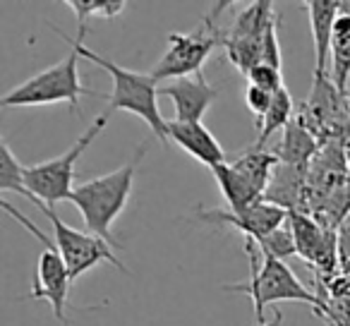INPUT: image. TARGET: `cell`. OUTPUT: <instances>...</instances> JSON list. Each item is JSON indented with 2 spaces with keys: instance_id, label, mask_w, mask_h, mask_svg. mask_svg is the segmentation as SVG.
I'll return each mask as SVG.
<instances>
[{
  "instance_id": "277c9868",
  "label": "cell",
  "mask_w": 350,
  "mask_h": 326,
  "mask_svg": "<svg viewBox=\"0 0 350 326\" xmlns=\"http://www.w3.org/2000/svg\"><path fill=\"white\" fill-rule=\"evenodd\" d=\"M79 55L77 51H70V55L41 72L31 74L20 87L10 89L3 96V108H34V106H53V103H68L72 111L79 113V98L82 96H101L94 89H87L79 82Z\"/></svg>"
},
{
  "instance_id": "4316f807",
  "label": "cell",
  "mask_w": 350,
  "mask_h": 326,
  "mask_svg": "<svg viewBox=\"0 0 350 326\" xmlns=\"http://www.w3.org/2000/svg\"><path fill=\"white\" fill-rule=\"evenodd\" d=\"M340 12H348V15H350V0H348V3H340Z\"/></svg>"
},
{
  "instance_id": "5b68a950",
  "label": "cell",
  "mask_w": 350,
  "mask_h": 326,
  "mask_svg": "<svg viewBox=\"0 0 350 326\" xmlns=\"http://www.w3.org/2000/svg\"><path fill=\"white\" fill-rule=\"evenodd\" d=\"M108 125V111L101 113L82 135L77 137L72 146L65 154L55 156L51 161H41L34 166H25V182L29 190V202L34 206H49L53 209L58 202H70L75 190V163L87 151V146L96 139Z\"/></svg>"
},
{
  "instance_id": "7402d4cb",
  "label": "cell",
  "mask_w": 350,
  "mask_h": 326,
  "mask_svg": "<svg viewBox=\"0 0 350 326\" xmlns=\"http://www.w3.org/2000/svg\"><path fill=\"white\" fill-rule=\"evenodd\" d=\"M247 84H254V87L264 89V92H269V94H278L281 89H286L281 70L273 68V65H269V63L254 65L247 74Z\"/></svg>"
},
{
  "instance_id": "83f0119b",
  "label": "cell",
  "mask_w": 350,
  "mask_h": 326,
  "mask_svg": "<svg viewBox=\"0 0 350 326\" xmlns=\"http://www.w3.org/2000/svg\"><path fill=\"white\" fill-rule=\"evenodd\" d=\"M348 103H350V92H348Z\"/></svg>"
},
{
  "instance_id": "484cf974",
  "label": "cell",
  "mask_w": 350,
  "mask_h": 326,
  "mask_svg": "<svg viewBox=\"0 0 350 326\" xmlns=\"http://www.w3.org/2000/svg\"><path fill=\"white\" fill-rule=\"evenodd\" d=\"M281 321H283L281 312H273V319L271 321H267V324H257V326H281Z\"/></svg>"
},
{
  "instance_id": "ffe728a7",
  "label": "cell",
  "mask_w": 350,
  "mask_h": 326,
  "mask_svg": "<svg viewBox=\"0 0 350 326\" xmlns=\"http://www.w3.org/2000/svg\"><path fill=\"white\" fill-rule=\"evenodd\" d=\"M0 192H3V200L8 192H20L22 197L29 200V190L25 182V166L15 159L5 139L0 141Z\"/></svg>"
},
{
  "instance_id": "7a4b0ae2",
  "label": "cell",
  "mask_w": 350,
  "mask_h": 326,
  "mask_svg": "<svg viewBox=\"0 0 350 326\" xmlns=\"http://www.w3.org/2000/svg\"><path fill=\"white\" fill-rule=\"evenodd\" d=\"M146 154V144H142L137 149V154L127 161L125 166H120L118 171L98 176L82 185H75L72 190V202L82 214V221L87 226V233L98 235L106 243L116 245L111 235V228L120 214L125 211V206L130 204L132 190H135V178L139 171V163Z\"/></svg>"
},
{
  "instance_id": "d6986e66",
  "label": "cell",
  "mask_w": 350,
  "mask_h": 326,
  "mask_svg": "<svg viewBox=\"0 0 350 326\" xmlns=\"http://www.w3.org/2000/svg\"><path fill=\"white\" fill-rule=\"evenodd\" d=\"M293 108H295V103H293V96L288 89H281L278 94H273L271 108H269V113L264 116V120L259 122V127H257L259 135H257V141H254V149H264V144H267L273 132L286 130L288 122L295 118L293 116Z\"/></svg>"
},
{
  "instance_id": "7c38bea8",
  "label": "cell",
  "mask_w": 350,
  "mask_h": 326,
  "mask_svg": "<svg viewBox=\"0 0 350 326\" xmlns=\"http://www.w3.org/2000/svg\"><path fill=\"white\" fill-rule=\"evenodd\" d=\"M310 17L312 41H314V74L326 72V58L331 55V41H334V27L340 15V3L336 0H312L305 5Z\"/></svg>"
},
{
  "instance_id": "6da1fadb",
  "label": "cell",
  "mask_w": 350,
  "mask_h": 326,
  "mask_svg": "<svg viewBox=\"0 0 350 326\" xmlns=\"http://www.w3.org/2000/svg\"><path fill=\"white\" fill-rule=\"evenodd\" d=\"M51 29H53L63 41L72 44V51H77L79 58L98 65V68L106 70V72L111 74L113 92L106 94L108 103H111V111L135 113L137 118H142V120L151 127V132H154V137L161 141V144L163 146L168 144V120H163V116H161L159 101H156V98H159V82H156L151 74L135 72V70L122 68V65L103 58V55L96 53V51L87 49L84 41L70 39L65 31H58L55 27H51Z\"/></svg>"
},
{
  "instance_id": "d4e9b609",
  "label": "cell",
  "mask_w": 350,
  "mask_h": 326,
  "mask_svg": "<svg viewBox=\"0 0 350 326\" xmlns=\"http://www.w3.org/2000/svg\"><path fill=\"white\" fill-rule=\"evenodd\" d=\"M338 262L343 273H350V216H345L338 235Z\"/></svg>"
},
{
  "instance_id": "8fae6325",
  "label": "cell",
  "mask_w": 350,
  "mask_h": 326,
  "mask_svg": "<svg viewBox=\"0 0 350 326\" xmlns=\"http://www.w3.org/2000/svg\"><path fill=\"white\" fill-rule=\"evenodd\" d=\"M168 139H173L185 154L204 163L206 168H216L228 161L224 146L219 144L204 122H178L168 120Z\"/></svg>"
},
{
  "instance_id": "603a6c76",
  "label": "cell",
  "mask_w": 350,
  "mask_h": 326,
  "mask_svg": "<svg viewBox=\"0 0 350 326\" xmlns=\"http://www.w3.org/2000/svg\"><path fill=\"white\" fill-rule=\"evenodd\" d=\"M271 101H273V94L254 87V84H247V87H245V106H247L250 113L257 118V120H254L257 127H259V122L264 120V116L269 113V108H271Z\"/></svg>"
},
{
  "instance_id": "4fadbf2b",
  "label": "cell",
  "mask_w": 350,
  "mask_h": 326,
  "mask_svg": "<svg viewBox=\"0 0 350 326\" xmlns=\"http://www.w3.org/2000/svg\"><path fill=\"white\" fill-rule=\"evenodd\" d=\"M211 173H214L216 182H219V190L224 195V200L228 202L230 211H247L252 206H257L259 202H264V192L250 178H245L240 171H235L230 166V161L211 168Z\"/></svg>"
},
{
  "instance_id": "5bb4252c",
  "label": "cell",
  "mask_w": 350,
  "mask_h": 326,
  "mask_svg": "<svg viewBox=\"0 0 350 326\" xmlns=\"http://www.w3.org/2000/svg\"><path fill=\"white\" fill-rule=\"evenodd\" d=\"M305 182H307V168L278 163V168L273 171L271 185H269L267 195H264V202L281 206L286 211H300Z\"/></svg>"
},
{
  "instance_id": "9a60e30c",
  "label": "cell",
  "mask_w": 350,
  "mask_h": 326,
  "mask_svg": "<svg viewBox=\"0 0 350 326\" xmlns=\"http://www.w3.org/2000/svg\"><path fill=\"white\" fill-rule=\"evenodd\" d=\"M317 149H319V137H314L297 118H293L286 130H283V139L273 154L286 166L307 168V163L317 154Z\"/></svg>"
},
{
  "instance_id": "ac0fdd59",
  "label": "cell",
  "mask_w": 350,
  "mask_h": 326,
  "mask_svg": "<svg viewBox=\"0 0 350 326\" xmlns=\"http://www.w3.org/2000/svg\"><path fill=\"white\" fill-rule=\"evenodd\" d=\"M65 5L75 12L77 17V39L84 41L92 20H113V17L122 15L127 8L125 0H68Z\"/></svg>"
},
{
  "instance_id": "8992f818",
  "label": "cell",
  "mask_w": 350,
  "mask_h": 326,
  "mask_svg": "<svg viewBox=\"0 0 350 326\" xmlns=\"http://www.w3.org/2000/svg\"><path fill=\"white\" fill-rule=\"evenodd\" d=\"M226 5L230 3H219L211 10V15L202 20L200 29L187 31V34H178V31L168 34V49L149 72L156 82H173V79L195 77L202 72L206 58L226 41V31L216 25V17L226 10Z\"/></svg>"
},
{
  "instance_id": "ba28073f",
  "label": "cell",
  "mask_w": 350,
  "mask_h": 326,
  "mask_svg": "<svg viewBox=\"0 0 350 326\" xmlns=\"http://www.w3.org/2000/svg\"><path fill=\"white\" fill-rule=\"evenodd\" d=\"M192 221L209 226H228L245 235V243H259L276 233L278 228L288 223V211L269 202H259L257 206L247 211H230V209H204L197 206Z\"/></svg>"
},
{
  "instance_id": "2e32d148",
  "label": "cell",
  "mask_w": 350,
  "mask_h": 326,
  "mask_svg": "<svg viewBox=\"0 0 350 326\" xmlns=\"http://www.w3.org/2000/svg\"><path fill=\"white\" fill-rule=\"evenodd\" d=\"M334 87L340 94H348L350 84V15L340 12L334 27V41H331V72Z\"/></svg>"
},
{
  "instance_id": "52a82bcc",
  "label": "cell",
  "mask_w": 350,
  "mask_h": 326,
  "mask_svg": "<svg viewBox=\"0 0 350 326\" xmlns=\"http://www.w3.org/2000/svg\"><path fill=\"white\" fill-rule=\"evenodd\" d=\"M39 211H44L51 228H53V245L60 252V257H63L72 283H77L89 269L98 267L101 262L113 264V267L120 269L122 273H127V267L118 259L116 247H113L111 243H106V240L98 238V235L84 233V230H77V228H72V226H68L65 221H60L55 209L39 206Z\"/></svg>"
},
{
  "instance_id": "30bf717a",
  "label": "cell",
  "mask_w": 350,
  "mask_h": 326,
  "mask_svg": "<svg viewBox=\"0 0 350 326\" xmlns=\"http://www.w3.org/2000/svg\"><path fill=\"white\" fill-rule=\"evenodd\" d=\"M159 96L170 98L173 103L175 118L178 122H202L204 113L211 108V103L219 96V89L211 87L206 82L204 74H195V77H183L165 82L159 87Z\"/></svg>"
},
{
  "instance_id": "e0dca14e",
  "label": "cell",
  "mask_w": 350,
  "mask_h": 326,
  "mask_svg": "<svg viewBox=\"0 0 350 326\" xmlns=\"http://www.w3.org/2000/svg\"><path fill=\"white\" fill-rule=\"evenodd\" d=\"M228 161L235 171H240L245 178H250L264 195H267L269 185H271L273 171H276L278 163H281L276 154H269V151H264V149H254V146H250L247 151H243V154L233 156V159H228Z\"/></svg>"
},
{
  "instance_id": "cb8c5ba5",
  "label": "cell",
  "mask_w": 350,
  "mask_h": 326,
  "mask_svg": "<svg viewBox=\"0 0 350 326\" xmlns=\"http://www.w3.org/2000/svg\"><path fill=\"white\" fill-rule=\"evenodd\" d=\"M276 25H278V17L271 22V25H269L267 34H264V41H262L264 58H262V63H269V65H273V68L281 70V46H278V27Z\"/></svg>"
},
{
  "instance_id": "3957f363",
  "label": "cell",
  "mask_w": 350,
  "mask_h": 326,
  "mask_svg": "<svg viewBox=\"0 0 350 326\" xmlns=\"http://www.w3.org/2000/svg\"><path fill=\"white\" fill-rule=\"evenodd\" d=\"M250 269H252L250 281L226 283L224 290L247 295L254 305L257 324H267L264 310H267L269 305H276V302H305L317 314L321 312L319 295H314V293L293 273V269L288 267L286 262L273 259V257H262V262H259V259H250Z\"/></svg>"
},
{
  "instance_id": "44dd1931",
  "label": "cell",
  "mask_w": 350,
  "mask_h": 326,
  "mask_svg": "<svg viewBox=\"0 0 350 326\" xmlns=\"http://www.w3.org/2000/svg\"><path fill=\"white\" fill-rule=\"evenodd\" d=\"M252 245L259 249V254H262V257H273V259H281V262H286L288 257L297 254L291 223H286L283 228H278L276 233L269 235V238L259 240V243H252Z\"/></svg>"
},
{
  "instance_id": "9c48e42d",
  "label": "cell",
  "mask_w": 350,
  "mask_h": 326,
  "mask_svg": "<svg viewBox=\"0 0 350 326\" xmlns=\"http://www.w3.org/2000/svg\"><path fill=\"white\" fill-rule=\"evenodd\" d=\"M70 271L65 267L63 257L55 249L53 240L44 243V252L39 254V262L34 269V281H31L29 300H46L53 307V316L60 324H68V314H65V305H68L70 295Z\"/></svg>"
}]
</instances>
